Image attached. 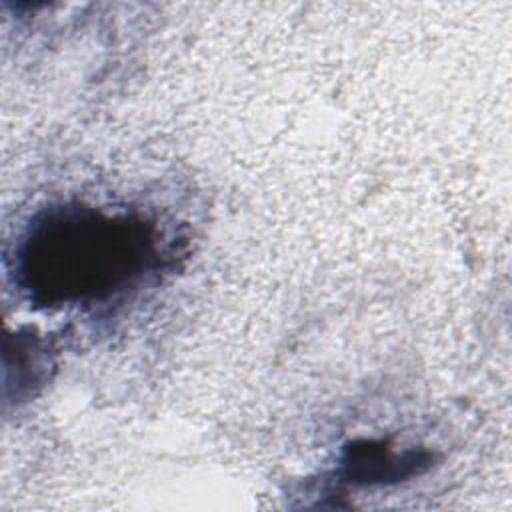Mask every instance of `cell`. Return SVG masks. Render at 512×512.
<instances>
[{"label":"cell","mask_w":512,"mask_h":512,"mask_svg":"<svg viewBox=\"0 0 512 512\" xmlns=\"http://www.w3.org/2000/svg\"><path fill=\"white\" fill-rule=\"evenodd\" d=\"M162 260L154 222L76 202L32 218L16 246L14 274L34 306H94L136 288Z\"/></svg>","instance_id":"obj_1"},{"label":"cell","mask_w":512,"mask_h":512,"mask_svg":"<svg viewBox=\"0 0 512 512\" xmlns=\"http://www.w3.org/2000/svg\"><path fill=\"white\" fill-rule=\"evenodd\" d=\"M432 464V454L426 450L392 452L384 442L360 440L344 448L340 460L342 482L352 486H372L402 482L426 472Z\"/></svg>","instance_id":"obj_2"}]
</instances>
